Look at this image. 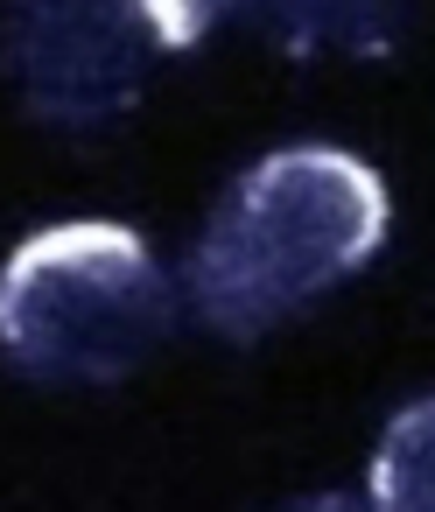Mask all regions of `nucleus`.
I'll return each instance as SVG.
<instances>
[{"instance_id":"obj_5","label":"nucleus","mask_w":435,"mask_h":512,"mask_svg":"<svg viewBox=\"0 0 435 512\" xmlns=\"http://www.w3.org/2000/svg\"><path fill=\"white\" fill-rule=\"evenodd\" d=\"M428 477H435V407L414 400L379 435L358 498H365V512H435V484Z\"/></svg>"},{"instance_id":"obj_4","label":"nucleus","mask_w":435,"mask_h":512,"mask_svg":"<svg viewBox=\"0 0 435 512\" xmlns=\"http://www.w3.org/2000/svg\"><path fill=\"white\" fill-rule=\"evenodd\" d=\"M421 0H218L288 57H386L407 43Z\"/></svg>"},{"instance_id":"obj_7","label":"nucleus","mask_w":435,"mask_h":512,"mask_svg":"<svg viewBox=\"0 0 435 512\" xmlns=\"http://www.w3.org/2000/svg\"><path fill=\"white\" fill-rule=\"evenodd\" d=\"M281 512H365V498L358 491H309V498H295Z\"/></svg>"},{"instance_id":"obj_1","label":"nucleus","mask_w":435,"mask_h":512,"mask_svg":"<svg viewBox=\"0 0 435 512\" xmlns=\"http://www.w3.org/2000/svg\"><path fill=\"white\" fill-rule=\"evenodd\" d=\"M393 204L372 162L330 141L260 155L190 246V309L204 330L253 344L351 281L386 246Z\"/></svg>"},{"instance_id":"obj_2","label":"nucleus","mask_w":435,"mask_h":512,"mask_svg":"<svg viewBox=\"0 0 435 512\" xmlns=\"http://www.w3.org/2000/svg\"><path fill=\"white\" fill-rule=\"evenodd\" d=\"M183 323L155 246L113 218H71L22 239L0 267V358L43 386H120Z\"/></svg>"},{"instance_id":"obj_3","label":"nucleus","mask_w":435,"mask_h":512,"mask_svg":"<svg viewBox=\"0 0 435 512\" xmlns=\"http://www.w3.org/2000/svg\"><path fill=\"white\" fill-rule=\"evenodd\" d=\"M155 43L134 0H0V78L36 127L99 134L141 106Z\"/></svg>"},{"instance_id":"obj_6","label":"nucleus","mask_w":435,"mask_h":512,"mask_svg":"<svg viewBox=\"0 0 435 512\" xmlns=\"http://www.w3.org/2000/svg\"><path fill=\"white\" fill-rule=\"evenodd\" d=\"M134 8H141V22H148L155 57L197 50V43L211 36V22H218V0H134Z\"/></svg>"}]
</instances>
